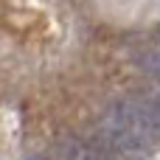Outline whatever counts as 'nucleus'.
Instances as JSON below:
<instances>
[{
  "label": "nucleus",
  "mask_w": 160,
  "mask_h": 160,
  "mask_svg": "<svg viewBox=\"0 0 160 160\" xmlns=\"http://www.w3.org/2000/svg\"><path fill=\"white\" fill-rule=\"evenodd\" d=\"M70 160H112L110 155L98 152V149H90V146H79L70 152Z\"/></svg>",
  "instance_id": "obj_1"
},
{
  "label": "nucleus",
  "mask_w": 160,
  "mask_h": 160,
  "mask_svg": "<svg viewBox=\"0 0 160 160\" xmlns=\"http://www.w3.org/2000/svg\"><path fill=\"white\" fill-rule=\"evenodd\" d=\"M141 65H143V70H146L149 76H155L160 82V53H146V56H141Z\"/></svg>",
  "instance_id": "obj_2"
}]
</instances>
